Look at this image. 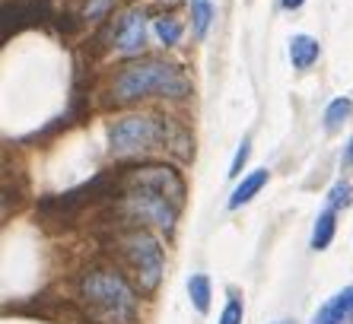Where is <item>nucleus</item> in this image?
<instances>
[{
	"label": "nucleus",
	"mask_w": 353,
	"mask_h": 324,
	"mask_svg": "<svg viewBox=\"0 0 353 324\" xmlns=\"http://www.w3.org/2000/svg\"><path fill=\"white\" fill-rule=\"evenodd\" d=\"M319 54H321V45L312 35H293V41H290V61H293L296 70H309L319 61Z\"/></svg>",
	"instance_id": "nucleus-9"
},
{
	"label": "nucleus",
	"mask_w": 353,
	"mask_h": 324,
	"mask_svg": "<svg viewBox=\"0 0 353 324\" xmlns=\"http://www.w3.org/2000/svg\"><path fill=\"white\" fill-rule=\"evenodd\" d=\"M274 324H293V321H274Z\"/></svg>",
	"instance_id": "nucleus-21"
},
{
	"label": "nucleus",
	"mask_w": 353,
	"mask_h": 324,
	"mask_svg": "<svg viewBox=\"0 0 353 324\" xmlns=\"http://www.w3.org/2000/svg\"><path fill=\"white\" fill-rule=\"evenodd\" d=\"M157 39L163 41L165 48L179 45V39H181V23H179V19H172V17L157 19Z\"/></svg>",
	"instance_id": "nucleus-15"
},
{
	"label": "nucleus",
	"mask_w": 353,
	"mask_h": 324,
	"mask_svg": "<svg viewBox=\"0 0 353 324\" xmlns=\"http://www.w3.org/2000/svg\"><path fill=\"white\" fill-rule=\"evenodd\" d=\"M115 102H140V99H188L191 80L181 67L165 64L159 57H143L137 64H128L112 83Z\"/></svg>",
	"instance_id": "nucleus-2"
},
{
	"label": "nucleus",
	"mask_w": 353,
	"mask_h": 324,
	"mask_svg": "<svg viewBox=\"0 0 353 324\" xmlns=\"http://www.w3.org/2000/svg\"><path fill=\"white\" fill-rule=\"evenodd\" d=\"M118 181H121V191L124 188H147V191H157V194L175 201L179 207L185 203V181L169 165H137V169L121 172Z\"/></svg>",
	"instance_id": "nucleus-6"
},
{
	"label": "nucleus",
	"mask_w": 353,
	"mask_h": 324,
	"mask_svg": "<svg viewBox=\"0 0 353 324\" xmlns=\"http://www.w3.org/2000/svg\"><path fill=\"white\" fill-rule=\"evenodd\" d=\"M248 156H252V140H242L239 143V150H236V159H232V165H230V179H239L242 175V169H245V162H248Z\"/></svg>",
	"instance_id": "nucleus-17"
},
{
	"label": "nucleus",
	"mask_w": 353,
	"mask_h": 324,
	"mask_svg": "<svg viewBox=\"0 0 353 324\" xmlns=\"http://www.w3.org/2000/svg\"><path fill=\"white\" fill-rule=\"evenodd\" d=\"M80 305L86 308L90 321L99 324H134L137 318V292L128 276L115 267H90L80 274L77 283Z\"/></svg>",
	"instance_id": "nucleus-1"
},
{
	"label": "nucleus",
	"mask_w": 353,
	"mask_h": 324,
	"mask_svg": "<svg viewBox=\"0 0 353 324\" xmlns=\"http://www.w3.org/2000/svg\"><path fill=\"white\" fill-rule=\"evenodd\" d=\"M188 296L194 302L197 315H207L210 312V276L207 274H194L188 280Z\"/></svg>",
	"instance_id": "nucleus-12"
},
{
	"label": "nucleus",
	"mask_w": 353,
	"mask_h": 324,
	"mask_svg": "<svg viewBox=\"0 0 353 324\" xmlns=\"http://www.w3.org/2000/svg\"><path fill=\"white\" fill-rule=\"evenodd\" d=\"M280 3H283V10H299L305 0H280Z\"/></svg>",
	"instance_id": "nucleus-19"
},
{
	"label": "nucleus",
	"mask_w": 353,
	"mask_h": 324,
	"mask_svg": "<svg viewBox=\"0 0 353 324\" xmlns=\"http://www.w3.org/2000/svg\"><path fill=\"white\" fill-rule=\"evenodd\" d=\"M350 194H353V188L347 185V181H337V185L331 188V194H328L331 210H337V207H347V203H350Z\"/></svg>",
	"instance_id": "nucleus-18"
},
{
	"label": "nucleus",
	"mask_w": 353,
	"mask_h": 324,
	"mask_svg": "<svg viewBox=\"0 0 353 324\" xmlns=\"http://www.w3.org/2000/svg\"><path fill=\"white\" fill-rule=\"evenodd\" d=\"M143 45H147V19H143V13L134 10V13L118 19L115 48L124 51V54H137V51H143Z\"/></svg>",
	"instance_id": "nucleus-7"
},
{
	"label": "nucleus",
	"mask_w": 353,
	"mask_h": 324,
	"mask_svg": "<svg viewBox=\"0 0 353 324\" xmlns=\"http://www.w3.org/2000/svg\"><path fill=\"white\" fill-rule=\"evenodd\" d=\"M118 254L128 264V270L134 274V283L140 286V292H153L163 280V245L153 232H147L143 226H128L115 235Z\"/></svg>",
	"instance_id": "nucleus-3"
},
{
	"label": "nucleus",
	"mask_w": 353,
	"mask_h": 324,
	"mask_svg": "<svg viewBox=\"0 0 353 324\" xmlns=\"http://www.w3.org/2000/svg\"><path fill=\"white\" fill-rule=\"evenodd\" d=\"M353 321V286L334 292L312 315V324H350Z\"/></svg>",
	"instance_id": "nucleus-8"
},
{
	"label": "nucleus",
	"mask_w": 353,
	"mask_h": 324,
	"mask_svg": "<svg viewBox=\"0 0 353 324\" xmlns=\"http://www.w3.org/2000/svg\"><path fill=\"white\" fill-rule=\"evenodd\" d=\"M350 112H353V102L347 96H341V99H334L328 108H325V128L328 130H337L341 124L350 118Z\"/></svg>",
	"instance_id": "nucleus-14"
},
{
	"label": "nucleus",
	"mask_w": 353,
	"mask_h": 324,
	"mask_svg": "<svg viewBox=\"0 0 353 324\" xmlns=\"http://www.w3.org/2000/svg\"><path fill=\"white\" fill-rule=\"evenodd\" d=\"M334 210H321L319 219H315V226H312V252H325L331 245V239H334Z\"/></svg>",
	"instance_id": "nucleus-11"
},
{
	"label": "nucleus",
	"mask_w": 353,
	"mask_h": 324,
	"mask_svg": "<svg viewBox=\"0 0 353 324\" xmlns=\"http://www.w3.org/2000/svg\"><path fill=\"white\" fill-rule=\"evenodd\" d=\"M264 185H268V169H255L252 175H245V179L236 185V191L230 194V210H239L242 203H248Z\"/></svg>",
	"instance_id": "nucleus-10"
},
{
	"label": "nucleus",
	"mask_w": 353,
	"mask_h": 324,
	"mask_svg": "<svg viewBox=\"0 0 353 324\" xmlns=\"http://www.w3.org/2000/svg\"><path fill=\"white\" fill-rule=\"evenodd\" d=\"M242 315H245V305H242V299H239L236 292H230V302H226L216 324H242Z\"/></svg>",
	"instance_id": "nucleus-16"
},
{
	"label": "nucleus",
	"mask_w": 353,
	"mask_h": 324,
	"mask_svg": "<svg viewBox=\"0 0 353 324\" xmlns=\"http://www.w3.org/2000/svg\"><path fill=\"white\" fill-rule=\"evenodd\" d=\"M165 140V118H150V114H128L118 118L108 130V143L115 156L147 153Z\"/></svg>",
	"instance_id": "nucleus-4"
},
{
	"label": "nucleus",
	"mask_w": 353,
	"mask_h": 324,
	"mask_svg": "<svg viewBox=\"0 0 353 324\" xmlns=\"http://www.w3.org/2000/svg\"><path fill=\"white\" fill-rule=\"evenodd\" d=\"M210 23H214V3L210 0H191V26H194L197 39H204Z\"/></svg>",
	"instance_id": "nucleus-13"
},
{
	"label": "nucleus",
	"mask_w": 353,
	"mask_h": 324,
	"mask_svg": "<svg viewBox=\"0 0 353 324\" xmlns=\"http://www.w3.org/2000/svg\"><path fill=\"white\" fill-rule=\"evenodd\" d=\"M344 162H353V140L347 143V153H344Z\"/></svg>",
	"instance_id": "nucleus-20"
},
{
	"label": "nucleus",
	"mask_w": 353,
	"mask_h": 324,
	"mask_svg": "<svg viewBox=\"0 0 353 324\" xmlns=\"http://www.w3.org/2000/svg\"><path fill=\"white\" fill-rule=\"evenodd\" d=\"M118 210L128 216L131 226H159L169 232L175 226V216H179L181 207L169 197L157 194V191H147V188H124Z\"/></svg>",
	"instance_id": "nucleus-5"
}]
</instances>
